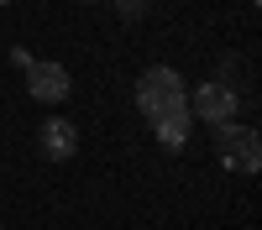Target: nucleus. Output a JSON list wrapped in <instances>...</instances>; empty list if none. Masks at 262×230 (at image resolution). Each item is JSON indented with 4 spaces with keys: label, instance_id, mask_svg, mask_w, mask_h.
I'll return each instance as SVG.
<instances>
[{
    "label": "nucleus",
    "instance_id": "f257e3e1",
    "mask_svg": "<svg viewBox=\"0 0 262 230\" xmlns=\"http://www.w3.org/2000/svg\"><path fill=\"white\" fill-rule=\"evenodd\" d=\"M137 105H142V115L152 125H163V120H184L189 115V89H184V79L173 73V68H147L137 79Z\"/></svg>",
    "mask_w": 262,
    "mask_h": 230
},
{
    "label": "nucleus",
    "instance_id": "7ed1b4c3",
    "mask_svg": "<svg viewBox=\"0 0 262 230\" xmlns=\"http://www.w3.org/2000/svg\"><path fill=\"white\" fill-rule=\"evenodd\" d=\"M236 89L226 79H210V84H200V89L189 94V110L200 115V120H210V125H231V115H236Z\"/></svg>",
    "mask_w": 262,
    "mask_h": 230
},
{
    "label": "nucleus",
    "instance_id": "0eeeda50",
    "mask_svg": "<svg viewBox=\"0 0 262 230\" xmlns=\"http://www.w3.org/2000/svg\"><path fill=\"white\" fill-rule=\"evenodd\" d=\"M142 6H147V0H116V11H121L126 21H137V16H142Z\"/></svg>",
    "mask_w": 262,
    "mask_h": 230
},
{
    "label": "nucleus",
    "instance_id": "6e6552de",
    "mask_svg": "<svg viewBox=\"0 0 262 230\" xmlns=\"http://www.w3.org/2000/svg\"><path fill=\"white\" fill-rule=\"evenodd\" d=\"M11 63H16V68H21V73H27V68H32V63H37V58H32L27 47H16V53H11Z\"/></svg>",
    "mask_w": 262,
    "mask_h": 230
},
{
    "label": "nucleus",
    "instance_id": "20e7f679",
    "mask_svg": "<svg viewBox=\"0 0 262 230\" xmlns=\"http://www.w3.org/2000/svg\"><path fill=\"white\" fill-rule=\"evenodd\" d=\"M69 89H74V79H69L63 63H32V68H27V94L32 99L58 105V99H69Z\"/></svg>",
    "mask_w": 262,
    "mask_h": 230
},
{
    "label": "nucleus",
    "instance_id": "423d86ee",
    "mask_svg": "<svg viewBox=\"0 0 262 230\" xmlns=\"http://www.w3.org/2000/svg\"><path fill=\"white\" fill-rule=\"evenodd\" d=\"M158 141L168 146V152H179V146L189 141V115H184V120H163V125H158Z\"/></svg>",
    "mask_w": 262,
    "mask_h": 230
},
{
    "label": "nucleus",
    "instance_id": "f03ea898",
    "mask_svg": "<svg viewBox=\"0 0 262 230\" xmlns=\"http://www.w3.org/2000/svg\"><path fill=\"white\" fill-rule=\"evenodd\" d=\"M215 157L236 173H257L262 167V146L252 125H215Z\"/></svg>",
    "mask_w": 262,
    "mask_h": 230
},
{
    "label": "nucleus",
    "instance_id": "1a4fd4ad",
    "mask_svg": "<svg viewBox=\"0 0 262 230\" xmlns=\"http://www.w3.org/2000/svg\"><path fill=\"white\" fill-rule=\"evenodd\" d=\"M0 6H11V0H0Z\"/></svg>",
    "mask_w": 262,
    "mask_h": 230
},
{
    "label": "nucleus",
    "instance_id": "39448f33",
    "mask_svg": "<svg viewBox=\"0 0 262 230\" xmlns=\"http://www.w3.org/2000/svg\"><path fill=\"white\" fill-rule=\"evenodd\" d=\"M42 152H48L53 162H63V157H74L79 152V131H74V125L69 120H48V125H42Z\"/></svg>",
    "mask_w": 262,
    "mask_h": 230
},
{
    "label": "nucleus",
    "instance_id": "9d476101",
    "mask_svg": "<svg viewBox=\"0 0 262 230\" xmlns=\"http://www.w3.org/2000/svg\"><path fill=\"white\" fill-rule=\"evenodd\" d=\"M84 6H90V0H84Z\"/></svg>",
    "mask_w": 262,
    "mask_h": 230
}]
</instances>
